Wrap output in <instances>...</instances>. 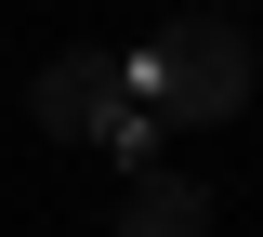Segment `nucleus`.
Masks as SVG:
<instances>
[{
	"mask_svg": "<svg viewBox=\"0 0 263 237\" xmlns=\"http://www.w3.org/2000/svg\"><path fill=\"white\" fill-rule=\"evenodd\" d=\"M132 93L158 105V119H237L250 105V40H237V13H171L145 53H132Z\"/></svg>",
	"mask_w": 263,
	"mask_h": 237,
	"instance_id": "f257e3e1",
	"label": "nucleus"
},
{
	"mask_svg": "<svg viewBox=\"0 0 263 237\" xmlns=\"http://www.w3.org/2000/svg\"><path fill=\"white\" fill-rule=\"evenodd\" d=\"M119 93H132V53H92V40H79V53H53V66L27 79V119H40V132H66V145H92Z\"/></svg>",
	"mask_w": 263,
	"mask_h": 237,
	"instance_id": "f03ea898",
	"label": "nucleus"
},
{
	"mask_svg": "<svg viewBox=\"0 0 263 237\" xmlns=\"http://www.w3.org/2000/svg\"><path fill=\"white\" fill-rule=\"evenodd\" d=\"M119 237H211V185H184V171H132Z\"/></svg>",
	"mask_w": 263,
	"mask_h": 237,
	"instance_id": "7ed1b4c3",
	"label": "nucleus"
},
{
	"mask_svg": "<svg viewBox=\"0 0 263 237\" xmlns=\"http://www.w3.org/2000/svg\"><path fill=\"white\" fill-rule=\"evenodd\" d=\"M92 145H119L132 171H158V105H145V93H119V105H105V132H92Z\"/></svg>",
	"mask_w": 263,
	"mask_h": 237,
	"instance_id": "20e7f679",
	"label": "nucleus"
}]
</instances>
